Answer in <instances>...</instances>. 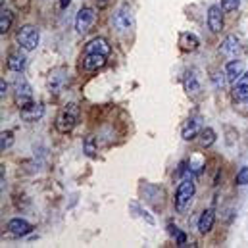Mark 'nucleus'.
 Instances as JSON below:
<instances>
[{
    "label": "nucleus",
    "instance_id": "obj_27",
    "mask_svg": "<svg viewBox=\"0 0 248 248\" xmlns=\"http://www.w3.org/2000/svg\"><path fill=\"white\" fill-rule=\"evenodd\" d=\"M248 183V166L243 168L239 173H237V185H247Z\"/></svg>",
    "mask_w": 248,
    "mask_h": 248
},
{
    "label": "nucleus",
    "instance_id": "obj_29",
    "mask_svg": "<svg viewBox=\"0 0 248 248\" xmlns=\"http://www.w3.org/2000/svg\"><path fill=\"white\" fill-rule=\"evenodd\" d=\"M177 243H179V245H185V243H186L185 233H177Z\"/></svg>",
    "mask_w": 248,
    "mask_h": 248
},
{
    "label": "nucleus",
    "instance_id": "obj_23",
    "mask_svg": "<svg viewBox=\"0 0 248 248\" xmlns=\"http://www.w3.org/2000/svg\"><path fill=\"white\" fill-rule=\"evenodd\" d=\"M83 150H85V154L87 156H96V139L94 137H87L85 139V142H83Z\"/></svg>",
    "mask_w": 248,
    "mask_h": 248
},
{
    "label": "nucleus",
    "instance_id": "obj_17",
    "mask_svg": "<svg viewBox=\"0 0 248 248\" xmlns=\"http://www.w3.org/2000/svg\"><path fill=\"white\" fill-rule=\"evenodd\" d=\"M225 73H227V81H233V83H235V81L245 73V63L241 62V60H233V62L227 63Z\"/></svg>",
    "mask_w": 248,
    "mask_h": 248
},
{
    "label": "nucleus",
    "instance_id": "obj_14",
    "mask_svg": "<svg viewBox=\"0 0 248 248\" xmlns=\"http://www.w3.org/2000/svg\"><path fill=\"white\" fill-rule=\"evenodd\" d=\"M200 131H202V118H200V116H194V118H190V120L183 125V139H185V140H190V139H194L196 135H200Z\"/></svg>",
    "mask_w": 248,
    "mask_h": 248
},
{
    "label": "nucleus",
    "instance_id": "obj_26",
    "mask_svg": "<svg viewBox=\"0 0 248 248\" xmlns=\"http://www.w3.org/2000/svg\"><path fill=\"white\" fill-rule=\"evenodd\" d=\"M239 4H241V0H221L223 12H235L239 8Z\"/></svg>",
    "mask_w": 248,
    "mask_h": 248
},
{
    "label": "nucleus",
    "instance_id": "obj_20",
    "mask_svg": "<svg viewBox=\"0 0 248 248\" xmlns=\"http://www.w3.org/2000/svg\"><path fill=\"white\" fill-rule=\"evenodd\" d=\"M25 65H27V60L23 54H12L8 58V69H12V71H23Z\"/></svg>",
    "mask_w": 248,
    "mask_h": 248
},
{
    "label": "nucleus",
    "instance_id": "obj_25",
    "mask_svg": "<svg viewBox=\"0 0 248 248\" xmlns=\"http://www.w3.org/2000/svg\"><path fill=\"white\" fill-rule=\"evenodd\" d=\"M225 79H227V73H225V71H216V73L212 75V81H214V85H216L217 89H221V87L225 85Z\"/></svg>",
    "mask_w": 248,
    "mask_h": 248
},
{
    "label": "nucleus",
    "instance_id": "obj_6",
    "mask_svg": "<svg viewBox=\"0 0 248 248\" xmlns=\"http://www.w3.org/2000/svg\"><path fill=\"white\" fill-rule=\"evenodd\" d=\"M94 21H96V12L93 8H81L77 12V16H75V29H77V33L85 35L94 25Z\"/></svg>",
    "mask_w": 248,
    "mask_h": 248
},
{
    "label": "nucleus",
    "instance_id": "obj_22",
    "mask_svg": "<svg viewBox=\"0 0 248 248\" xmlns=\"http://www.w3.org/2000/svg\"><path fill=\"white\" fill-rule=\"evenodd\" d=\"M216 142V133H214V129H210V127H204L202 131H200V144L202 146H212Z\"/></svg>",
    "mask_w": 248,
    "mask_h": 248
},
{
    "label": "nucleus",
    "instance_id": "obj_8",
    "mask_svg": "<svg viewBox=\"0 0 248 248\" xmlns=\"http://www.w3.org/2000/svg\"><path fill=\"white\" fill-rule=\"evenodd\" d=\"M114 25L118 31H129L133 27V12L129 6L118 8V12L114 14Z\"/></svg>",
    "mask_w": 248,
    "mask_h": 248
},
{
    "label": "nucleus",
    "instance_id": "obj_15",
    "mask_svg": "<svg viewBox=\"0 0 248 248\" xmlns=\"http://www.w3.org/2000/svg\"><path fill=\"white\" fill-rule=\"evenodd\" d=\"M104 63H106V56H102V54H89V52H85V56H83V67L87 71H96V69L104 67Z\"/></svg>",
    "mask_w": 248,
    "mask_h": 248
},
{
    "label": "nucleus",
    "instance_id": "obj_18",
    "mask_svg": "<svg viewBox=\"0 0 248 248\" xmlns=\"http://www.w3.org/2000/svg\"><path fill=\"white\" fill-rule=\"evenodd\" d=\"M183 85H185L186 93L192 94V96H196V94L200 93V81H198V77H196L194 71H188V73H186L185 79H183Z\"/></svg>",
    "mask_w": 248,
    "mask_h": 248
},
{
    "label": "nucleus",
    "instance_id": "obj_5",
    "mask_svg": "<svg viewBox=\"0 0 248 248\" xmlns=\"http://www.w3.org/2000/svg\"><path fill=\"white\" fill-rule=\"evenodd\" d=\"M14 96H16V102L19 108H23L25 104L33 102V89L31 85L23 79V77H16V83H14Z\"/></svg>",
    "mask_w": 248,
    "mask_h": 248
},
{
    "label": "nucleus",
    "instance_id": "obj_16",
    "mask_svg": "<svg viewBox=\"0 0 248 248\" xmlns=\"http://www.w3.org/2000/svg\"><path fill=\"white\" fill-rule=\"evenodd\" d=\"M214 221H216V212H214L212 208L204 210L202 216H200V219H198V229H200V233H210L212 227H214Z\"/></svg>",
    "mask_w": 248,
    "mask_h": 248
},
{
    "label": "nucleus",
    "instance_id": "obj_11",
    "mask_svg": "<svg viewBox=\"0 0 248 248\" xmlns=\"http://www.w3.org/2000/svg\"><path fill=\"white\" fill-rule=\"evenodd\" d=\"M233 96L239 102H248V73H243L233 83Z\"/></svg>",
    "mask_w": 248,
    "mask_h": 248
},
{
    "label": "nucleus",
    "instance_id": "obj_3",
    "mask_svg": "<svg viewBox=\"0 0 248 248\" xmlns=\"http://www.w3.org/2000/svg\"><path fill=\"white\" fill-rule=\"evenodd\" d=\"M39 41H41V35H39V29L35 25H23L17 31V43L23 50H35Z\"/></svg>",
    "mask_w": 248,
    "mask_h": 248
},
{
    "label": "nucleus",
    "instance_id": "obj_10",
    "mask_svg": "<svg viewBox=\"0 0 248 248\" xmlns=\"http://www.w3.org/2000/svg\"><path fill=\"white\" fill-rule=\"evenodd\" d=\"M31 229H33L31 223L25 221V219H21V217L10 219V223H8V231H10L14 237H25V235L31 233Z\"/></svg>",
    "mask_w": 248,
    "mask_h": 248
},
{
    "label": "nucleus",
    "instance_id": "obj_21",
    "mask_svg": "<svg viewBox=\"0 0 248 248\" xmlns=\"http://www.w3.org/2000/svg\"><path fill=\"white\" fill-rule=\"evenodd\" d=\"M12 21H14V16H12V12H8V10H2V12H0V33H2V35H6V33L10 31V27H12Z\"/></svg>",
    "mask_w": 248,
    "mask_h": 248
},
{
    "label": "nucleus",
    "instance_id": "obj_28",
    "mask_svg": "<svg viewBox=\"0 0 248 248\" xmlns=\"http://www.w3.org/2000/svg\"><path fill=\"white\" fill-rule=\"evenodd\" d=\"M6 91H8L6 81H4V79H0V94H2V96H6Z\"/></svg>",
    "mask_w": 248,
    "mask_h": 248
},
{
    "label": "nucleus",
    "instance_id": "obj_9",
    "mask_svg": "<svg viewBox=\"0 0 248 248\" xmlns=\"http://www.w3.org/2000/svg\"><path fill=\"white\" fill-rule=\"evenodd\" d=\"M208 27L214 33H219L223 29V8H219V6L208 8Z\"/></svg>",
    "mask_w": 248,
    "mask_h": 248
},
{
    "label": "nucleus",
    "instance_id": "obj_13",
    "mask_svg": "<svg viewBox=\"0 0 248 248\" xmlns=\"http://www.w3.org/2000/svg\"><path fill=\"white\" fill-rule=\"evenodd\" d=\"M219 50H221V54H223V56H227V58H233V56H237V54L241 52V45H239V39H237L235 35H229V37H225V39H223V43H221V46H219Z\"/></svg>",
    "mask_w": 248,
    "mask_h": 248
},
{
    "label": "nucleus",
    "instance_id": "obj_19",
    "mask_svg": "<svg viewBox=\"0 0 248 248\" xmlns=\"http://www.w3.org/2000/svg\"><path fill=\"white\" fill-rule=\"evenodd\" d=\"M179 45H181L183 50H196L198 45H200V41H198V37L192 35V33H181V37H179Z\"/></svg>",
    "mask_w": 248,
    "mask_h": 248
},
{
    "label": "nucleus",
    "instance_id": "obj_2",
    "mask_svg": "<svg viewBox=\"0 0 248 248\" xmlns=\"http://www.w3.org/2000/svg\"><path fill=\"white\" fill-rule=\"evenodd\" d=\"M194 183H192V179L190 177H186L183 179L179 186H177V190H175V198H173V204H175V208L179 210V212H186L188 210V206H190V202H192V196H194Z\"/></svg>",
    "mask_w": 248,
    "mask_h": 248
},
{
    "label": "nucleus",
    "instance_id": "obj_24",
    "mask_svg": "<svg viewBox=\"0 0 248 248\" xmlns=\"http://www.w3.org/2000/svg\"><path fill=\"white\" fill-rule=\"evenodd\" d=\"M12 144H14V135L10 131H2V135H0V148L8 150Z\"/></svg>",
    "mask_w": 248,
    "mask_h": 248
},
{
    "label": "nucleus",
    "instance_id": "obj_30",
    "mask_svg": "<svg viewBox=\"0 0 248 248\" xmlns=\"http://www.w3.org/2000/svg\"><path fill=\"white\" fill-rule=\"evenodd\" d=\"M168 229H170V233H171L173 237H177V233H179V231H177V227H173V223H170V225H168Z\"/></svg>",
    "mask_w": 248,
    "mask_h": 248
},
{
    "label": "nucleus",
    "instance_id": "obj_1",
    "mask_svg": "<svg viewBox=\"0 0 248 248\" xmlns=\"http://www.w3.org/2000/svg\"><path fill=\"white\" fill-rule=\"evenodd\" d=\"M77 120H79V108L77 104H65L62 108V112L58 114L56 118V129L58 133H69L75 125H77Z\"/></svg>",
    "mask_w": 248,
    "mask_h": 248
},
{
    "label": "nucleus",
    "instance_id": "obj_4",
    "mask_svg": "<svg viewBox=\"0 0 248 248\" xmlns=\"http://www.w3.org/2000/svg\"><path fill=\"white\" fill-rule=\"evenodd\" d=\"M46 85H48V91L52 94H60L63 89L69 85V73H67V69H63V67L52 69L50 75H48V79H46Z\"/></svg>",
    "mask_w": 248,
    "mask_h": 248
},
{
    "label": "nucleus",
    "instance_id": "obj_12",
    "mask_svg": "<svg viewBox=\"0 0 248 248\" xmlns=\"http://www.w3.org/2000/svg\"><path fill=\"white\" fill-rule=\"evenodd\" d=\"M110 45H108V41L106 39H102V37H96V39H93L87 46H85V52H89V54H102V56H108L110 54Z\"/></svg>",
    "mask_w": 248,
    "mask_h": 248
},
{
    "label": "nucleus",
    "instance_id": "obj_31",
    "mask_svg": "<svg viewBox=\"0 0 248 248\" xmlns=\"http://www.w3.org/2000/svg\"><path fill=\"white\" fill-rule=\"evenodd\" d=\"M69 4H71V0H60V8H62V10H65Z\"/></svg>",
    "mask_w": 248,
    "mask_h": 248
},
{
    "label": "nucleus",
    "instance_id": "obj_7",
    "mask_svg": "<svg viewBox=\"0 0 248 248\" xmlns=\"http://www.w3.org/2000/svg\"><path fill=\"white\" fill-rule=\"evenodd\" d=\"M19 114H21V120L23 122L33 124V122H39L45 116V106L39 104V102H29L23 108H19Z\"/></svg>",
    "mask_w": 248,
    "mask_h": 248
}]
</instances>
